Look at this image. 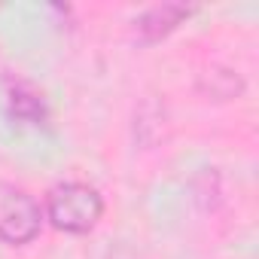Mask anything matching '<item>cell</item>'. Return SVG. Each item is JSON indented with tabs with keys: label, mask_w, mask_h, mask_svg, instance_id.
<instances>
[{
	"label": "cell",
	"mask_w": 259,
	"mask_h": 259,
	"mask_svg": "<svg viewBox=\"0 0 259 259\" xmlns=\"http://www.w3.org/2000/svg\"><path fill=\"white\" fill-rule=\"evenodd\" d=\"M40 226H43L40 201L13 183H0V241L13 247L28 244L40 235Z\"/></svg>",
	"instance_id": "2"
},
{
	"label": "cell",
	"mask_w": 259,
	"mask_h": 259,
	"mask_svg": "<svg viewBox=\"0 0 259 259\" xmlns=\"http://www.w3.org/2000/svg\"><path fill=\"white\" fill-rule=\"evenodd\" d=\"M189 13H192V10L183 7V4H162V7H153V10H147V13L138 19V31H141V37H144L147 43L162 40V37L171 34Z\"/></svg>",
	"instance_id": "3"
},
{
	"label": "cell",
	"mask_w": 259,
	"mask_h": 259,
	"mask_svg": "<svg viewBox=\"0 0 259 259\" xmlns=\"http://www.w3.org/2000/svg\"><path fill=\"white\" fill-rule=\"evenodd\" d=\"M10 107H13V113H16L19 119H25V122H43V116H46L43 101H40L34 92H28L25 85H16V89H13Z\"/></svg>",
	"instance_id": "4"
},
{
	"label": "cell",
	"mask_w": 259,
	"mask_h": 259,
	"mask_svg": "<svg viewBox=\"0 0 259 259\" xmlns=\"http://www.w3.org/2000/svg\"><path fill=\"white\" fill-rule=\"evenodd\" d=\"M43 217L67 235H85L98 226L104 217V198L95 186L89 183H58L46 195V210Z\"/></svg>",
	"instance_id": "1"
}]
</instances>
